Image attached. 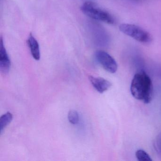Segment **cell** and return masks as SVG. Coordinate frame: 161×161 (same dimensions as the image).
I'll use <instances>...</instances> for the list:
<instances>
[{
	"label": "cell",
	"mask_w": 161,
	"mask_h": 161,
	"mask_svg": "<svg viewBox=\"0 0 161 161\" xmlns=\"http://www.w3.org/2000/svg\"><path fill=\"white\" fill-rule=\"evenodd\" d=\"M136 156L139 161H152L149 155L143 150H137L136 152Z\"/></svg>",
	"instance_id": "obj_9"
},
{
	"label": "cell",
	"mask_w": 161,
	"mask_h": 161,
	"mask_svg": "<svg viewBox=\"0 0 161 161\" xmlns=\"http://www.w3.org/2000/svg\"><path fill=\"white\" fill-rule=\"evenodd\" d=\"M13 115L10 112H7L0 118V134H2L4 129L13 120Z\"/></svg>",
	"instance_id": "obj_8"
},
{
	"label": "cell",
	"mask_w": 161,
	"mask_h": 161,
	"mask_svg": "<svg viewBox=\"0 0 161 161\" xmlns=\"http://www.w3.org/2000/svg\"><path fill=\"white\" fill-rule=\"evenodd\" d=\"M68 119L71 124L76 125L79 121V115L77 111L71 110L69 112Z\"/></svg>",
	"instance_id": "obj_10"
},
{
	"label": "cell",
	"mask_w": 161,
	"mask_h": 161,
	"mask_svg": "<svg viewBox=\"0 0 161 161\" xmlns=\"http://www.w3.org/2000/svg\"><path fill=\"white\" fill-rule=\"evenodd\" d=\"M11 67V62L7 51L5 49L3 39H0V71L2 74L7 75L9 73Z\"/></svg>",
	"instance_id": "obj_5"
},
{
	"label": "cell",
	"mask_w": 161,
	"mask_h": 161,
	"mask_svg": "<svg viewBox=\"0 0 161 161\" xmlns=\"http://www.w3.org/2000/svg\"><path fill=\"white\" fill-rule=\"evenodd\" d=\"M81 10L84 14L90 18L108 24H114L115 19L113 16L105 9L93 2H86L82 5Z\"/></svg>",
	"instance_id": "obj_2"
},
{
	"label": "cell",
	"mask_w": 161,
	"mask_h": 161,
	"mask_svg": "<svg viewBox=\"0 0 161 161\" xmlns=\"http://www.w3.org/2000/svg\"><path fill=\"white\" fill-rule=\"evenodd\" d=\"M153 147L156 153L161 155V134L156 136L153 143Z\"/></svg>",
	"instance_id": "obj_11"
},
{
	"label": "cell",
	"mask_w": 161,
	"mask_h": 161,
	"mask_svg": "<svg viewBox=\"0 0 161 161\" xmlns=\"http://www.w3.org/2000/svg\"><path fill=\"white\" fill-rule=\"evenodd\" d=\"M88 79L94 88L101 94L107 91L112 85L109 81L100 77L89 76Z\"/></svg>",
	"instance_id": "obj_6"
},
{
	"label": "cell",
	"mask_w": 161,
	"mask_h": 161,
	"mask_svg": "<svg viewBox=\"0 0 161 161\" xmlns=\"http://www.w3.org/2000/svg\"><path fill=\"white\" fill-rule=\"evenodd\" d=\"M119 29L122 33L140 43L148 44L152 41V38L150 34L139 26L124 23L120 24Z\"/></svg>",
	"instance_id": "obj_3"
},
{
	"label": "cell",
	"mask_w": 161,
	"mask_h": 161,
	"mask_svg": "<svg viewBox=\"0 0 161 161\" xmlns=\"http://www.w3.org/2000/svg\"><path fill=\"white\" fill-rule=\"evenodd\" d=\"M153 84L148 75L144 72L140 71L134 76L130 86V92L133 97L143 102L149 103L153 97Z\"/></svg>",
	"instance_id": "obj_1"
},
{
	"label": "cell",
	"mask_w": 161,
	"mask_h": 161,
	"mask_svg": "<svg viewBox=\"0 0 161 161\" xmlns=\"http://www.w3.org/2000/svg\"><path fill=\"white\" fill-rule=\"evenodd\" d=\"M96 59L105 70L111 73H114L118 69L116 62L112 56L103 50L97 51L95 53Z\"/></svg>",
	"instance_id": "obj_4"
},
{
	"label": "cell",
	"mask_w": 161,
	"mask_h": 161,
	"mask_svg": "<svg viewBox=\"0 0 161 161\" xmlns=\"http://www.w3.org/2000/svg\"><path fill=\"white\" fill-rule=\"evenodd\" d=\"M27 43L34 59L36 61L40 60V52L39 44L32 34H30L27 40Z\"/></svg>",
	"instance_id": "obj_7"
}]
</instances>
